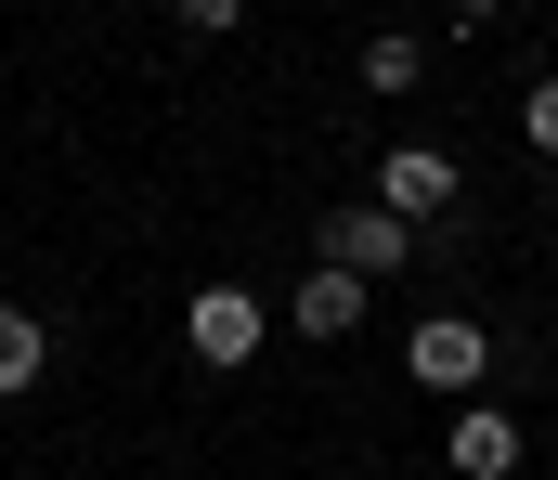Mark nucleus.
I'll list each match as a JSON object with an SVG mask.
<instances>
[{
  "label": "nucleus",
  "instance_id": "f257e3e1",
  "mask_svg": "<svg viewBox=\"0 0 558 480\" xmlns=\"http://www.w3.org/2000/svg\"><path fill=\"white\" fill-rule=\"evenodd\" d=\"M312 247H325L338 273H364V286H377V273H403V260H416V221H403V208H338V221H312Z\"/></svg>",
  "mask_w": 558,
  "mask_h": 480
},
{
  "label": "nucleus",
  "instance_id": "f03ea898",
  "mask_svg": "<svg viewBox=\"0 0 558 480\" xmlns=\"http://www.w3.org/2000/svg\"><path fill=\"white\" fill-rule=\"evenodd\" d=\"M182 350H195L208 377L260 364V299H247V286H195V312H182Z\"/></svg>",
  "mask_w": 558,
  "mask_h": 480
},
{
  "label": "nucleus",
  "instance_id": "7ed1b4c3",
  "mask_svg": "<svg viewBox=\"0 0 558 480\" xmlns=\"http://www.w3.org/2000/svg\"><path fill=\"white\" fill-rule=\"evenodd\" d=\"M403 364H416V390H481V377H494V337L468 312H428L416 337H403Z\"/></svg>",
  "mask_w": 558,
  "mask_h": 480
},
{
  "label": "nucleus",
  "instance_id": "20e7f679",
  "mask_svg": "<svg viewBox=\"0 0 558 480\" xmlns=\"http://www.w3.org/2000/svg\"><path fill=\"white\" fill-rule=\"evenodd\" d=\"M454 195H468V182H454L441 144H390V157H377V208H403V221H441Z\"/></svg>",
  "mask_w": 558,
  "mask_h": 480
},
{
  "label": "nucleus",
  "instance_id": "39448f33",
  "mask_svg": "<svg viewBox=\"0 0 558 480\" xmlns=\"http://www.w3.org/2000/svg\"><path fill=\"white\" fill-rule=\"evenodd\" d=\"M441 468L454 480H520V416H507V403H468L454 442H441Z\"/></svg>",
  "mask_w": 558,
  "mask_h": 480
},
{
  "label": "nucleus",
  "instance_id": "423d86ee",
  "mask_svg": "<svg viewBox=\"0 0 558 480\" xmlns=\"http://www.w3.org/2000/svg\"><path fill=\"white\" fill-rule=\"evenodd\" d=\"M286 312H299V337H351V324H364V273H338V260H312Z\"/></svg>",
  "mask_w": 558,
  "mask_h": 480
},
{
  "label": "nucleus",
  "instance_id": "0eeeda50",
  "mask_svg": "<svg viewBox=\"0 0 558 480\" xmlns=\"http://www.w3.org/2000/svg\"><path fill=\"white\" fill-rule=\"evenodd\" d=\"M39 377H52V324H39V312H0V403L39 390Z\"/></svg>",
  "mask_w": 558,
  "mask_h": 480
},
{
  "label": "nucleus",
  "instance_id": "6e6552de",
  "mask_svg": "<svg viewBox=\"0 0 558 480\" xmlns=\"http://www.w3.org/2000/svg\"><path fill=\"white\" fill-rule=\"evenodd\" d=\"M428 39H364V91H416Z\"/></svg>",
  "mask_w": 558,
  "mask_h": 480
},
{
  "label": "nucleus",
  "instance_id": "1a4fd4ad",
  "mask_svg": "<svg viewBox=\"0 0 558 480\" xmlns=\"http://www.w3.org/2000/svg\"><path fill=\"white\" fill-rule=\"evenodd\" d=\"M520 144H533V157H558V78L533 91V104H520Z\"/></svg>",
  "mask_w": 558,
  "mask_h": 480
},
{
  "label": "nucleus",
  "instance_id": "9d476101",
  "mask_svg": "<svg viewBox=\"0 0 558 480\" xmlns=\"http://www.w3.org/2000/svg\"><path fill=\"white\" fill-rule=\"evenodd\" d=\"M182 26H195V39H234V26H247V0H182Z\"/></svg>",
  "mask_w": 558,
  "mask_h": 480
},
{
  "label": "nucleus",
  "instance_id": "9b49d317",
  "mask_svg": "<svg viewBox=\"0 0 558 480\" xmlns=\"http://www.w3.org/2000/svg\"><path fill=\"white\" fill-rule=\"evenodd\" d=\"M468 13H494V0H468Z\"/></svg>",
  "mask_w": 558,
  "mask_h": 480
}]
</instances>
